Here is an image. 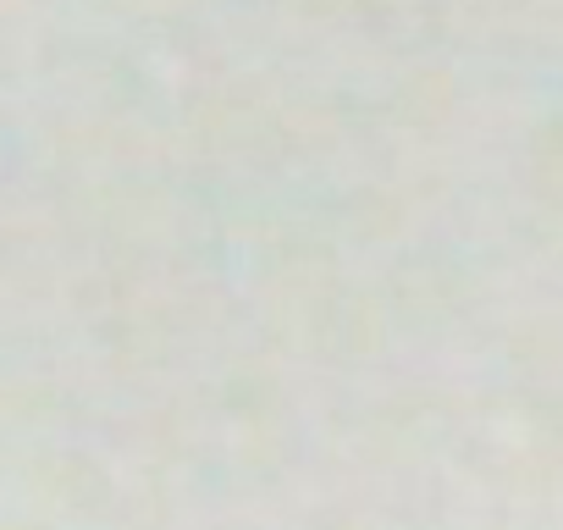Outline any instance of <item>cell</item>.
Wrapping results in <instances>:
<instances>
[]
</instances>
